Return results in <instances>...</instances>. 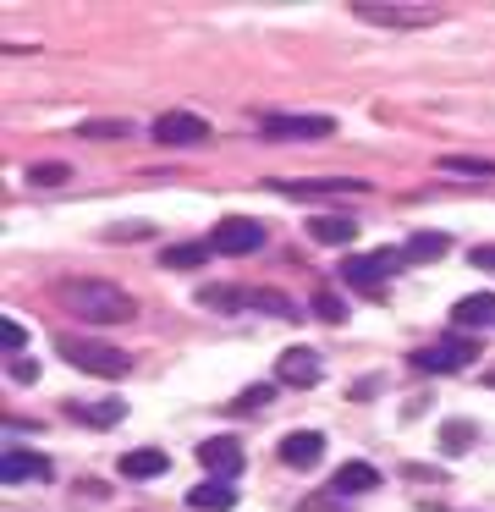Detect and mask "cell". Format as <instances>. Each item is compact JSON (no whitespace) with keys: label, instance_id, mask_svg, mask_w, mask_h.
<instances>
[{"label":"cell","instance_id":"cell-11","mask_svg":"<svg viewBox=\"0 0 495 512\" xmlns=\"http://www.w3.org/2000/svg\"><path fill=\"white\" fill-rule=\"evenodd\" d=\"M286 199H341V193H363L358 177H314V182H275Z\"/></svg>","mask_w":495,"mask_h":512},{"label":"cell","instance_id":"cell-18","mask_svg":"<svg viewBox=\"0 0 495 512\" xmlns=\"http://www.w3.org/2000/svg\"><path fill=\"white\" fill-rule=\"evenodd\" d=\"M308 232H314V243H325V248H347L352 237H358V221H347V215H319Z\"/></svg>","mask_w":495,"mask_h":512},{"label":"cell","instance_id":"cell-3","mask_svg":"<svg viewBox=\"0 0 495 512\" xmlns=\"http://www.w3.org/2000/svg\"><path fill=\"white\" fill-rule=\"evenodd\" d=\"M352 17H358V23H374V28H435L440 23L435 6H380V0H358Z\"/></svg>","mask_w":495,"mask_h":512},{"label":"cell","instance_id":"cell-12","mask_svg":"<svg viewBox=\"0 0 495 512\" xmlns=\"http://www.w3.org/2000/svg\"><path fill=\"white\" fill-rule=\"evenodd\" d=\"M319 457H325V435L319 430H292L281 441V463L286 468H314Z\"/></svg>","mask_w":495,"mask_h":512},{"label":"cell","instance_id":"cell-4","mask_svg":"<svg viewBox=\"0 0 495 512\" xmlns=\"http://www.w3.org/2000/svg\"><path fill=\"white\" fill-rule=\"evenodd\" d=\"M396 265H407L396 248H374V254H347L341 259V281L347 287H358V292H374L380 287V276H391Z\"/></svg>","mask_w":495,"mask_h":512},{"label":"cell","instance_id":"cell-30","mask_svg":"<svg viewBox=\"0 0 495 512\" xmlns=\"http://www.w3.org/2000/svg\"><path fill=\"white\" fill-rule=\"evenodd\" d=\"M490 386H495V375H490Z\"/></svg>","mask_w":495,"mask_h":512},{"label":"cell","instance_id":"cell-21","mask_svg":"<svg viewBox=\"0 0 495 512\" xmlns=\"http://www.w3.org/2000/svg\"><path fill=\"white\" fill-rule=\"evenodd\" d=\"M446 232H413L407 237V248H402V259H440L446 254Z\"/></svg>","mask_w":495,"mask_h":512},{"label":"cell","instance_id":"cell-27","mask_svg":"<svg viewBox=\"0 0 495 512\" xmlns=\"http://www.w3.org/2000/svg\"><path fill=\"white\" fill-rule=\"evenodd\" d=\"M0 336H6V353H22V342H28V331L17 320H0Z\"/></svg>","mask_w":495,"mask_h":512},{"label":"cell","instance_id":"cell-15","mask_svg":"<svg viewBox=\"0 0 495 512\" xmlns=\"http://www.w3.org/2000/svg\"><path fill=\"white\" fill-rule=\"evenodd\" d=\"M171 468V457L160 446H138V452H121V474L127 479H160Z\"/></svg>","mask_w":495,"mask_h":512},{"label":"cell","instance_id":"cell-8","mask_svg":"<svg viewBox=\"0 0 495 512\" xmlns=\"http://www.w3.org/2000/svg\"><path fill=\"white\" fill-rule=\"evenodd\" d=\"M259 133L275 138V144H297V138H330L336 122H330V116H264Z\"/></svg>","mask_w":495,"mask_h":512},{"label":"cell","instance_id":"cell-14","mask_svg":"<svg viewBox=\"0 0 495 512\" xmlns=\"http://www.w3.org/2000/svg\"><path fill=\"white\" fill-rule=\"evenodd\" d=\"M187 507H193V512H231V507H237V490H231L226 479H209V485L187 490Z\"/></svg>","mask_w":495,"mask_h":512},{"label":"cell","instance_id":"cell-24","mask_svg":"<svg viewBox=\"0 0 495 512\" xmlns=\"http://www.w3.org/2000/svg\"><path fill=\"white\" fill-rule=\"evenodd\" d=\"M314 314H319L325 325H341V320H347V309H341L336 292H314Z\"/></svg>","mask_w":495,"mask_h":512},{"label":"cell","instance_id":"cell-7","mask_svg":"<svg viewBox=\"0 0 495 512\" xmlns=\"http://www.w3.org/2000/svg\"><path fill=\"white\" fill-rule=\"evenodd\" d=\"M149 138H160V144H171V149H193V144L209 138V122L193 116V111H165L160 122L149 127Z\"/></svg>","mask_w":495,"mask_h":512},{"label":"cell","instance_id":"cell-25","mask_svg":"<svg viewBox=\"0 0 495 512\" xmlns=\"http://www.w3.org/2000/svg\"><path fill=\"white\" fill-rule=\"evenodd\" d=\"M270 397H275V386H248L237 397V413H253V408H270Z\"/></svg>","mask_w":495,"mask_h":512},{"label":"cell","instance_id":"cell-17","mask_svg":"<svg viewBox=\"0 0 495 512\" xmlns=\"http://www.w3.org/2000/svg\"><path fill=\"white\" fill-rule=\"evenodd\" d=\"M451 320L462 325V331H473V325H495V292H473V298H462L457 309H451Z\"/></svg>","mask_w":495,"mask_h":512},{"label":"cell","instance_id":"cell-28","mask_svg":"<svg viewBox=\"0 0 495 512\" xmlns=\"http://www.w3.org/2000/svg\"><path fill=\"white\" fill-rule=\"evenodd\" d=\"M468 441H473L468 424H446V446H451V452H468Z\"/></svg>","mask_w":495,"mask_h":512},{"label":"cell","instance_id":"cell-6","mask_svg":"<svg viewBox=\"0 0 495 512\" xmlns=\"http://www.w3.org/2000/svg\"><path fill=\"white\" fill-rule=\"evenodd\" d=\"M209 248L215 254H259L264 248V226L248 221V215H226V221H215V237H209Z\"/></svg>","mask_w":495,"mask_h":512},{"label":"cell","instance_id":"cell-9","mask_svg":"<svg viewBox=\"0 0 495 512\" xmlns=\"http://www.w3.org/2000/svg\"><path fill=\"white\" fill-rule=\"evenodd\" d=\"M319 375H325V364H319L314 347H286L281 364H275V380H281V386H319Z\"/></svg>","mask_w":495,"mask_h":512},{"label":"cell","instance_id":"cell-26","mask_svg":"<svg viewBox=\"0 0 495 512\" xmlns=\"http://www.w3.org/2000/svg\"><path fill=\"white\" fill-rule=\"evenodd\" d=\"M77 133H83V138H121V133H132V127L127 122H83Z\"/></svg>","mask_w":495,"mask_h":512},{"label":"cell","instance_id":"cell-16","mask_svg":"<svg viewBox=\"0 0 495 512\" xmlns=\"http://www.w3.org/2000/svg\"><path fill=\"white\" fill-rule=\"evenodd\" d=\"M374 485H380V468L374 463H341L336 479H330L336 496H363V490H374Z\"/></svg>","mask_w":495,"mask_h":512},{"label":"cell","instance_id":"cell-10","mask_svg":"<svg viewBox=\"0 0 495 512\" xmlns=\"http://www.w3.org/2000/svg\"><path fill=\"white\" fill-rule=\"evenodd\" d=\"M28 479H50V457L6 446V452H0V485H28Z\"/></svg>","mask_w":495,"mask_h":512},{"label":"cell","instance_id":"cell-2","mask_svg":"<svg viewBox=\"0 0 495 512\" xmlns=\"http://www.w3.org/2000/svg\"><path fill=\"white\" fill-rule=\"evenodd\" d=\"M61 358L72 369H83V375H99V380H121L132 369V358L121 353V347H110V342H88V336H61Z\"/></svg>","mask_w":495,"mask_h":512},{"label":"cell","instance_id":"cell-22","mask_svg":"<svg viewBox=\"0 0 495 512\" xmlns=\"http://www.w3.org/2000/svg\"><path fill=\"white\" fill-rule=\"evenodd\" d=\"M440 171H451V177H495V160H468V155H446V160H440Z\"/></svg>","mask_w":495,"mask_h":512},{"label":"cell","instance_id":"cell-20","mask_svg":"<svg viewBox=\"0 0 495 512\" xmlns=\"http://www.w3.org/2000/svg\"><path fill=\"white\" fill-rule=\"evenodd\" d=\"M209 254H215L209 243H171V248L160 254V265H165V270H198Z\"/></svg>","mask_w":495,"mask_h":512},{"label":"cell","instance_id":"cell-23","mask_svg":"<svg viewBox=\"0 0 495 512\" xmlns=\"http://www.w3.org/2000/svg\"><path fill=\"white\" fill-rule=\"evenodd\" d=\"M28 177H33V188H61V182L72 177V171H66L61 160H44V166H33Z\"/></svg>","mask_w":495,"mask_h":512},{"label":"cell","instance_id":"cell-13","mask_svg":"<svg viewBox=\"0 0 495 512\" xmlns=\"http://www.w3.org/2000/svg\"><path fill=\"white\" fill-rule=\"evenodd\" d=\"M198 463L215 479H231V474H242V446L237 441H198Z\"/></svg>","mask_w":495,"mask_h":512},{"label":"cell","instance_id":"cell-5","mask_svg":"<svg viewBox=\"0 0 495 512\" xmlns=\"http://www.w3.org/2000/svg\"><path fill=\"white\" fill-rule=\"evenodd\" d=\"M473 353H479V342H468V336H440V342L418 347L413 364L418 369H435V375H457V369L473 364Z\"/></svg>","mask_w":495,"mask_h":512},{"label":"cell","instance_id":"cell-1","mask_svg":"<svg viewBox=\"0 0 495 512\" xmlns=\"http://www.w3.org/2000/svg\"><path fill=\"white\" fill-rule=\"evenodd\" d=\"M55 303L72 309L83 325H121L132 320V298L116 287V281H94V276H66L55 281Z\"/></svg>","mask_w":495,"mask_h":512},{"label":"cell","instance_id":"cell-29","mask_svg":"<svg viewBox=\"0 0 495 512\" xmlns=\"http://www.w3.org/2000/svg\"><path fill=\"white\" fill-rule=\"evenodd\" d=\"M473 265H479V270H495V243H479V248H473Z\"/></svg>","mask_w":495,"mask_h":512},{"label":"cell","instance_id":"cell-19","mask_svg":"<svg viewBox=\"0 0 495 512\" xmlns=\"http://www.w3.org/2000/svg\"><path fill=\"white\" fill-rule=\"evenodd\" d=\"M72 419H83V424H99V430H105V424H116L121 413H127V402L121 397H110V402H72Z\"/></svg>","mask_w":495,"mask_h":512}]
</instances>
